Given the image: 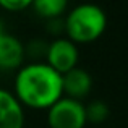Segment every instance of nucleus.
I'll return each mask as SVG.
<instances>
[{"label": "nucleus", "mask_w": 128, "mask_h": 128, "mask_svg": "<svg viewBox=\"0 0 128 128\" xmlns=\"http://www.w3.org/2000/svg\"><path fill=\"white\" fill-rule=\"evenodd\" d=\"M84 112H86V122L92 123V125H100L110 117V109L107 102L100 99H94L88 102L84 106Z\"/></svg>", "instance_id": "1a4fd4ad"}, {"label": "nucleus", "mask_w": 128, "mask_h": 128, "mask_svg": "<svg viewBox=\"0 0 128 128\" xmlns=\"http://www.w3.org/2000/svg\"><path fill=\"white\" fill-rule=\"evenodd\" d=\"M84 104L70 97H60L47 109L49 128H84L86 126Z\"/></svg>", "instance_id": "7ed1b4c3"}, {"label": "nucleus", "mask_w": 128, "mask_h": 128, "mask_svg": "<svg viewBox=\"0 0 128 128\" xmlns=\"http://www.w3.org/2000/svg\"><path fill=\"white\" fill-rule=\"evenodd\" d=\"M15 97L23 107L47 110L63 97L62 75L46 62H32L16 70Z\"/></svg>", "instance_id": "f257e3e1"}, {"label": "nucleus", "mask_w": 128, "mask_h": 128, "mask_svg": "<svg viewBox=\"0 0 128 128\" xmlns=\"http://www.w3.org/2000/svg\"><path fill=\"white\" fill-rule=\"evenodd\" d=\"M78 58H80L78 46L75 42H72L70 39L57 38L47 44L46 63L60 75L78 66Z\"/></svg>", "instance_id": "20e7f679"}, {"label": "nucleus", "mask_w": 128, "mask_h": 128, "mask_svg": "<svg viewBox=\"0 0 128 128\" xmlns=\"http://www.w3.org/2000/svg\"><path fill=\"white\" fill-rule=\"evenodd\" d=\"M31 6L44 20L60 18L68 6V0H32Z\"/></svg>", "instance_id": "6e6552de"}, {"label": "nucleus", "mask_w": 128, "mask_h": 128, "mask_svg": "<svg viewBox=\"0 0 128 128\" xmlns=\"http://www.w3.org/2000/svg\"><path fill=\"white\" fill-rule=\"evenodd\" d=\"M3 32H6V31H5V24H3V21L0 20V36H2Z\"/></svg>", "instance_id": "f8f14e48"}, {"label": "nucleus", "mask_w": 128, "mask_h": 128, "mask_svg": "<svg viewBox=\"0 0 128 128\" xmlns=\"http://www.w3.org/2000/svg\"><path fill=\"white\" fill-rule=\"evenodd\" d=\"M24 58V44L16 36L3 32L0 36V70H20Z\"/></svg>", "instance_id": "423d86ee"}, {"label": "nucleus", "mask_w": 128, "mask_h": 128, "mask_svg": "<svg viewBox=\"0 0 128 128\" xmlns=\"http://www.w3.org/2000/svg\"><path fill=\"white\" fill-rule=\"evenodd\" d=\"M32 0H0V6L8 12H21L29 8Z\"/></svg>", "instance_id": "9b49d317"}, {"label": "nucleus", "mask_w": 128, "mask_h": 128, "mask_svg": "<svg viewBox=\"0 0 128 128\" xmlns=\"http://www.w3.org/2000/svg\"><path fill=\"white\" fill-rule=\"evenodd\" d=\"M62 89L65 97L81 100L92 89V76L88 70L81 66H75L62 75Z\"/></svg>", "instance_id": "39448f33"}, {"label": "nucleus", "mask_w": 128, "mask_h": 128, "mask_svg": "<svg viewBox=\"0 0 128 128\" xmlns=\"http://www.w3.org/2000/svg\"><path fill=\"white\" fill-rule=\"evenodd\" d=\"M46 50H47V42L44 39H32L28 46H24V55L31 57V58H46Z\"/></svg>", "instance_id": "9d476101"}, {"label": "nucleus", "mask_w": 128, "mask_h": 128, "mask_svg": "<svg viewBox=\"0 0 128 128\" xmlns=\"http://www.w3.org/2000/svg\"><path fill=\"white\" fill-rule=\"evenodd\" d=\"M0 128H24V107L3 88H0Z\"/></svg>", "instance_id": "0eeeda50"}, {"label": "nucleus", "mask_w": 128, "mask_h": 128, "mask_svg": "<svg viewBox=\"0 0 128 128\" xmlns=\"http://www.w3.org/2000/svg\"><path fill=\"white\" fill-rule=\"evenodd\" d=\"M107 28V15L96 3H80L63 18V31L66 39L78 44L94 42Z\"/></svg>", "instance_id": "f03ea898"}]
</instances>
